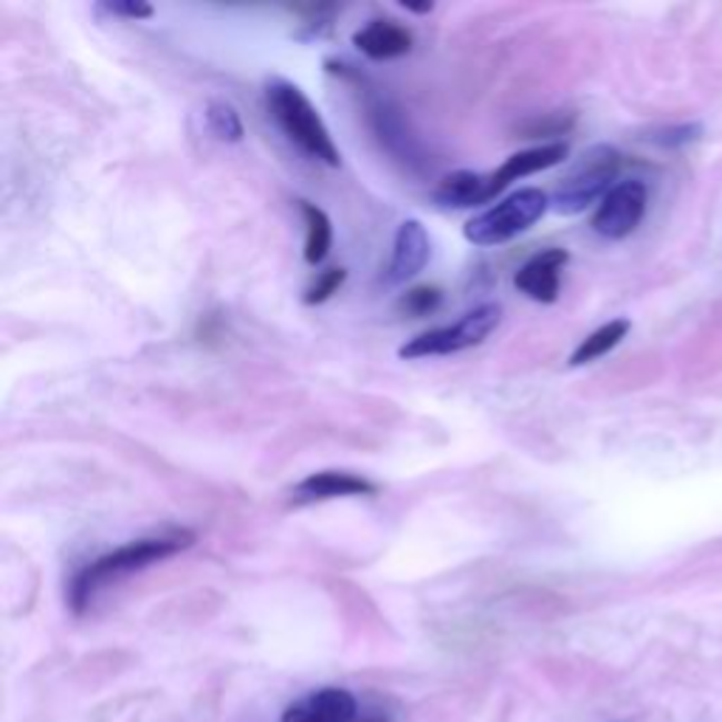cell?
<instances>
[{"label": "cell", "instance_id": "3957f363", "mask_svg": "<svg viewBox=\"0 0 722 722\" xmlns=\"http://www.w3.org/2000/svg\"><path fill=\"white\" fill-rule=\"evenodd\" d=\"M621 170V153L610 144H595L579 156L568 176L559 181L551 198V209L556 214H579L593 207L599 198L612 190V181Z\"/></svg>", "mask_w": 722, "mask_h": 722}, {"label": "cell", "instance_id": "5bb4252c", "mask_svg": "<svg viewBox=\"0 0 722 722\" xmlns=\"http://www.w3.org/2000/svg\"><path fill=\"white\" fill-rule=\"evenodd\" d=\"M302 218H305V263L319 265L324 258H328V251H331V240H333V227L331 218L311 201H300Z\"/></svg>", "mask_w": 722, "mask_h": 722}, {"label": "cell", "instance_id": "6da1fadb", "mask_svg": "<svg viewBox=\"0 0 722 722\" xmlns=\"http://www.w3.org/2000/svg\"><path fill=\"white\" fill-rule=\"evenodd\" d=\"M192 545V533L176 531L170 537H144L136 539V542H128V545L117 548V551L104 553V556L93 559L91 564L80 570L71 582V590H68V604L77 615L86 612V606L91 604L93 595L99 593L108 584L119 582L124 575L139 573V570L150 568L156 562H164V559L176 556L184 548Z\"/></svg>", "mask_w": 722, "mask_h": 722}, {"label": "cell", "instance_id": "277c9868", "mask_svg": "<svg viewBox=\"0 0 722 722\" xmlns=\"http://www.w3.org/2000/svg\"><path fill=\"white\" fill-rule=\"evenodd\" d=\"M548 207H551V201H548L545 192L537 190V187H525L485 212L474 214L472 221L463 227V238L480 249L509 243L517 234L528 232L548 212Z\"/></svg>", "mask_w": 722, "mask_h": 722}, {"label": "cell", "instance_id": "7a4b0ae2", "mask_svg": "<svg viewBox=\"0 0 722 722\" xmlns=\"http://www.w3.org/2000/svg\"><path fill=\"white\" fill-rule=\"evenodd\" d=\"M265 104H269L271 119L280 124L282 133L294 141L302 153L328 167L342 164V156L333 144L331 130L324 128L322 117H319V111L313 108L311 99L302 93L300 86L274 77V80L265 82Z\"/></svg>", "mask_w": 722, "mask_h": 722}, {"label": "cell", "instance_id": "8fae6325", "mask_svg": "<svg viewBox=\"0 0 722 722\" xmlns=\"http://www.w3.org/2000/svg\"><path fill=\"white\" fill-rule=\"evenodd\" d=\"M353 46L370 60H399L412 51V34L395 20H370L353 34Z\"/></svg>", "mask_w": 722, "mask_h": 722}, {"label": "cell", "instance_id": "d6986e66", "mask_svg": "<svg viewBox=\"0 0 722 722\" xmlns=\"http://www.w3.org/2000/svg\"><path fill=\"white\" fill-rule=\"evenodd\" d=\"M573 124V117H562V113H548L545 119H531L520 128L522 139H542V136H562L564 130Z\"/></svg>", "mask_w": 722, "mask_h": 722}, {"label": "cell", "instance_id": "7402d4cb", "mask_svg": "<svg viewBox=\"0 0 722 722\" xmlns=\"http://www.w3.org/2000/svg\"><path fill=\"white\" fill-rule=\"evenodd\" d=\"M700 128L698 124H680V128H669L666 133H663L661 144L663 148H678V144H689V141L698 139Z\"/></svg>", "mask_w": 722, "mask_h": 722}, {"label": "cell", "instance_id": "ffe728a7", "mask_svg": "<svg viewBox=\"0 0 722 722\" xmlns=\"http://www.w3.org/2000/svg\"><path fill=\"white\" fill-rule=\"evenodd\" d=\"M104 9H108L111 14H119V18H128V20L153 18V7H150V3H141V0H119V3H104Z\"/></svg>", "mask_w": 722, "mask_h": 722}, {"label": "cell", "instance_id": "603a6c76", "mask_svg": "<svg viewBox=\"0 0 722 722\" xmlns=\"http://www.w3.org/2000/svg\"><path fill=\"white\" fill-rule=\"evenodd\" d=\"M361 722H387L384 716H368V720H361Z\"/></svg>", "mask_w": 722, "mask_h": 722}, {"label": "cell", "instance_id": "52a82bcc", "mask_svg": "<svg viewBox=\"0 0 722 722\" xmlns=\"http://www.w3.org/2000/svg\"><path fill=\"white\" fill-rule=\"evenodd\" d=\"M570 254L564 249H545L533 254L514 277V285L520 288V294H525L533 302H551L559 300V288H562V271L568 265Z\"/></svg>", "mask_w": 722, "mask_h": 722}, {"label": "cell", "instance_id": "2e32d148", "mask_svg": "<svg viewBox=\"0 0 722 722\" xmlns=\"http://www.w3.org/2000/svg\"><path fill=\"white\" fill-rule=\"evenodd\" d=\"M207 124L214 136L221 141H243V122H240L238 111H234L229 102H221V99H214V102L207 104Z\"/></svg>", "mask_w": 722, "mask_h": 722}, {"label": "cell", "instance_id": "5b68a950", "mask_svg": "<svg viewBox=\"0 0 722 722\" xmlns=\"http://www.w3.org/2000/svg\"><path fill=\"white\" fill-rule=\"evenodd\" d=\"M500 319L502 308L494 305V302H485V305H478L474 311L463 313L454 324L435 328V331H427L421 337L410 339L399 350V355L401 359H429V355L460 353V350H469L474 344L485 342L497 331Z\"/></svg>", "mask_w": 722, "mask_h": 722}, {"label": "cell", "instance_id": "8992f818", "mask_svg": "<svg viewBox=\"0 0 722 722\" xmlns=\"http://www.w3.org/2000/svg\"><path fill=\"white\" fill-rule=\"evenodd\" d=\"M649 192L643 181H619L604 198H601L599 209L593 214V232L606 240H624L641 227L643 214H646Z\"/></svg>", "mask_w": 722, "mask_h": 722}, {"label": "cell", "instance_id": "ba28073f", "mask_svg": "<svg viewBox=\"0 0 722 722\" xmlns=\"http://www.w3.org/2000/svg\"><path fill=\"white\" fill-rule=\"evenodd\" d=\"M564 159H568V144H562V141H551V144H542V148L520 150V153L509 156V159L500 164V170H494L489 176V201L500 195V192L509 190L520 178L551 170V167L562 164Z\"/></svg>", "mask_w": 722, "mask_h": 722}, {"label": "cell", "instance_id": "9c48e42d", "mask_svg": "<svg viewBox=\"0 0 722 722\" xmlns=\"http://www.w3.org/2000/svg\"><path fill=\"white\" fill-rule=\"evenodd\" d=\"M429 234L421 221H404L392 240V258L387 265V285H401L421 274L423 265L429 263Z\"/></svg>", "mask_w": 722, "mask_h": 722}, {"label": "cell", "instance_id": "30bf717a", "mask_svg": "<svg viewBox=\"0 0 722 722\" xmlns=\"http://www.w3.org/2000/svg\"><path fill=\"white\" fill-rule=\"evenodd\" d=\"M375 485L370 480H364L361 474L350 472H317L308 474L302 483L294 485L291 500L297 505L302 502H322V500H337V497H373Z\"/></svg>", "mask_w": 722, "mask_h": 722}, {"label": "cell", "instance_id": "9a60e30c", "mask_svg": "<svg viewBox=\"0 0 722 722\" xmlns=\"http://www.w3.org/2000/svg\"><path fill=\"white\" fill-rule=\"evenodd\" d=\"M311 705L322 722H353L355 720V698L348 689H322V692L311 694Z\"/></svg>", "mask_w": 722, "mask_h": 722}, {"label": "cell", "instance_id": "ac0fdd59", "mask_svg": "<svg viewBox=\"0 0 722 722\" xmlns=\"http://www.w3.org/2000/svg\"><path fill=\"white\" fill-rule=\"evenodd\" d=\"M344 280H348V271L344 269L319 271L317 280L305 288V297H302V302H305V305H322V302L331 300L339 288L344 285Z\"/></svg>", "mask_w": 722, "mask_h": 722}, {"label": "cell", "instance_id": "e0dca14e", "mask_svg": "<svg viewBox=\"0 0 722 722\" xmlns=\"http://www.w3.org/2000/svg\"><path fill=\"white\" fill-rule=\"evenodd\" d=\"M441 302H443L441 288L418 285V288H410V291L401 297L399 308L404 313H410V317H429V313H435L438 308H441Z\"/></svg>", "mask_w": 722, "mask_h": 722}, {"label": "cell", "instance_id": "7c38bea8", "mask_svg": "<svg viewBox=\"0 0 722 722\" xmlns=\"http://www.w3.org/2000/svg\"><path fill=\"white\" fill-rule=\"evenodd\" d=\"M432 201L443 209H469L489 203V176L472 170L449 172L432 190Z\"/></svg>", "mask_w": 722, "mask_h": 722}, {"label": "cell", "instance_id": "44dd1931", "mask_svg": "<svg viewBox=\"0 0 722 722\" xmlns=\"http://www.w3.org/2000/svg\"><path fill=\"white\" fill-rule=\"evenodd\" d=\"M280 722H322L319 714L313 711L311 700H300V703H291L285 711H282Z\"/></svg>", "mask_w": 722, "mask_h": 722}, {"label": "cell", "instance_id": "4fadbf2b", "mask_svg": "<svg viewBox=\"0 0 722 722\" xmlns=\"http://www.w3.org/2000/svg\"><path fill=\"white\" fill-rule=\"evenodd\" d=\"M626 333H630V319H612V322L601 324L599 331L590 333V337L573 350L570 368H582V364H590V361L606 355L612 348H619Z\"/></svg>", "mask_w": 722, "mask_h": 722}]
</instances>
